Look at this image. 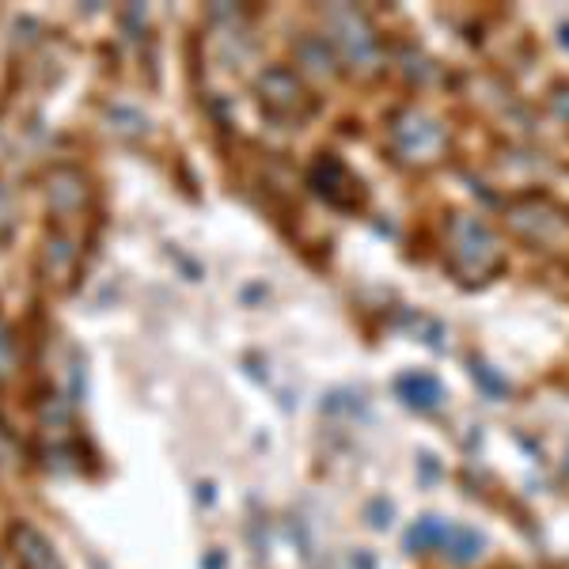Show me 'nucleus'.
Masks as SVG:
<instances>
[{
  "mask_svg": "<svg viewBox=\"0 0 569 569\" xmlns=\"http://www.w3.org/2000/svg\"><path fill=\"white\" fill-rule=\"evenodd\" d=\"M8 543H12V550H16V562H20V569H66L50 539H46L34 525H27V520L12 525V531H8Z\"/></svg>",
  "mask_w": 569,
  "mask_h": 569,
  "instance_id": "nucleus-1",
  "label": "nucleus"
},
{
  "mask_svg": "<svg viewBox=\"0 0 569 569\" xmlns=\"http://www.w3.org/2000/svg\"><path fill=\"white\" fill-rule=\"evenodd\" d=\"M46 201H50V209L58 217L80 213L84 209V176L77 168H69V163L53 168L50 179H46Z\"/></svg>",
  "mask_w": 569,
  "mask_h": 569,
  "instance_id": "nucleus-2",
  "label": "nucleus"
},
{
  "mask_svg": "<svg viewBox=\"0 0 569 569\" xmlns=\"http://www.w3.org/2000/svg\"><path fill=\"white\" fill-rule=\"evenodd\" d=\"M72 259H77V247H72L66 236H46V243H42V270L46 273H66Z\"/></svg>",
  "mask_w": 569,
  "mask_h": 569,
  "instance_id": "nucleus-3",
  "label": "nucleus"
},
{
  "mask_svg": "<svg viewBox=\"0 0 569 569\" xmlns=\"http://www.w3.org/2000/svg\"><path fill=\"white\" fill-rule=\"evenodd\" d=\"M20 456H23V445H20V433L0 418V471H12L20 467Z\"/></svg>",
  "mask_w": 569,
  "mask_h": 569,
  "instance_id": "nucleus-4",
  "label": "nucleus"
},
{
  "mask_svg": "<svg viewBox=\"0 0 569 569\" xmlns=\"http://www.w3.org/2000/svg\"><path fill=\"white\" fill-rule=\"evenodd\" d=\"M16 357H20V353H16V335H12V327L0 319V380H4V376H12Z\"/></svg>",
  "mask_w": 569,
  "mask_h": 569,
  "instance_id": "nucleus-5",
  "label": "nucleus"
},
{
  "mask_svg": "<svg viewBox=\"0 0 569 569\" xmlns=\"http://www.w3.org/2000/svg\"><path fill=\"white\" fill-rule=\"evenodd\" d=\"M16 232V201L8 194V187L0 182V243H8Z\"/></svg>",
  "mask_w": 569,
  "mask_h": 569,
  "instance_id": "nucleus-6",
  "label": "nucleus"
}]
</instances>
